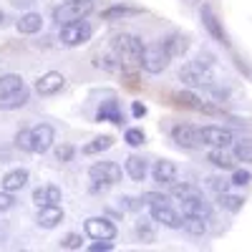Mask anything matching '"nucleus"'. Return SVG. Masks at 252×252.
<instances>
[{
    "instance_id": "18",
    "label": "nucleus",
    "mask_w": 252,
    "mask_h": 252,
    "mask_svg": "<svg viewBox=\"0 0 252 252\" xmlns=\"http://www.w3.org/2000/svg\"><path fill=\"white\" fill-rule=\"evenodd\" d=\"M33 202L38 207H48V204H61V189L58 187H38L33 192Z\"/></svg>"
},
{
    "instance_id": "10",
    "label": "nucleus",
    "mask_w": 252,
    "mask_h": 252,
    "mask_svg": "<svg viewBox=\"0 0 252 252\" xmlns=\"http://www.w3.org/2000/svg\"><path fill=\"white\" fill-rule=\"evenodd\" d=\"M172 139H174L179 146H184V149H197V146L202 144L199 131L194 129V126H189V124L174 126V129H172Z\"/></svg>"
},
{
    "instance_id": "2",
    "label": "nucleus",
    "mask_w": 252,
    "mask_h": 252,
    "mask_svg": "<svg viewBox=\"0 0 252 252\" xmlns=\"http://www.w3.org/2000/svg\"><path fill=\"white\" fill-rule=\"evenodd\" d=\"M89 38H91V26L86 23V20H71V23H63L61 26V43L63 46H83V43H89Z\"/></svg>"
},
{
    "instance_id": "35",
    "label": "nucleus",
    "mask_w": 252,
    "mask_h": 252,
    "mask_svg": "<svg viewBox=\"0 0 252 252\" xmlns=\"http://www.w3.org/2000/svg\"><path fill=\"white\" fill-rule=\"evenodd\" d=\"M136 235H139V240H141V242H146V245L154 242V229H152V224H149V222H141V224L136 227Z\"/></svg>"
},
{
    "instance_id": "36",
    "label": "nucleus",
    "mask_w": 252,
    "mask_h": 252,
    "mask_svg": "<svg viewBox=\"0 0 252 252\" xmlns=\"http://www.w3.org/2000/svg\"><path fill=\"white\" fill-rule=\"evenodd\" d=\"M124 139H126V144H131V146H141L146 136H144L141 129H126V136Z\"/></svg>"
},
{
    "instance_id": "11",
    "label": "nucleus",
    "mask_w": 252,
    "mask_h": 252,
    "mask_svg": "<svg viewBox=\"0 0 252 252\" xmlns=\"http://www.w3.org/2000/svg\"><path fill=\"white\" fill-rule=\"evenodd\" d=\"M182 204V215L184 217H202V220H209V215H212V207H209L202 194L199 197H187L179 202Z\"/></svg>"
},
{
    "instance_id": "26",
    "label": "nucleus",
    "mask_w": 252,
    "mask_h": 252,
    "mask_svg": "<svg viewBox=\"0 0 252 252\" xmlns=\"http://www.w3.org/2000/svg\"><path fill=\"white\" fill-rule=\"evenodd\" d=\"M98 121H111V124H121V114H119V103L116 101H106L98 109Z\"/></svg>"
},
{
    "instance_id": "1",
    "label": "nucleus",
    "mask_w": 252,
    "mask_h": 252,
    "mask_svg": "<svg viewBox=\"0 0 252 252\" xmlns=\"http://www.w3.org/2000/svg\"><path fill=\"white\" fill-rule=\"evenodd\" d=\"M111 53H114V58L119 61V66L134 68V66H141L144 43H141L136 35L121 33V35H116V38L111 40Z\"/></svg>"
},
{
    "instance_id": "3",
    "label": "nucleus",
    "mask_w": 252,
    "mask_h": 252,
    "mask_svg": "<svg viewBox=\"0 0 252 252\" xmlns=\"http://www.w3.org/2000/svg\"><path fill=\"white\" fill-rule=\"evenodd\" d=\"M91 10H94V3H91V0H66L63 5H58V8L53 10V18L63 26V23H71V20L86 18Z\"/></svg>"
},
{
    "instance_id": "12",
    "label": "nucleus",
    "mask_w": 252,
    "mask_h": 252,
    "mask_svg": "<svg viewBox=\"0 0 252 252\" xmlns=\"http://www.w3.org/2000/svg\"><path fill=\"white\" fill-rule=\"evenodd\" d=\"M152 220L164 224V227H169V229H182L184 217H179L169 204H159V207H152Z\"/></svg>"
},
{
    "instance_id": "44",
    "label": "nucleus",
    "mask_w": 252,
    "mask_h": 252,
    "mask_svg": "<svg viewBox=\"0 0 252 252\" xmlns=\"http://www.w3.org/2000/svg\"><path fill=\"white\" fill-rule=\"evenodd\" d=\"M3 20H5V15H3V13H0V23H3Z\"/></svg>"
},
{
    "instance_id": "39",
    "label": "nucleus",
    "mask_w": 252,
    "mask_h": 252,
    "mask_svg": "<svg viewBox=\"0 0 252 252\" xmlns=\"http://www.w3.org/2000/svg\"><path fill=\"white\" fill-rule=\"evenodd\" d=\"M250 179H252V174H250L247 169H237V172H235V177L229 179V182H232L235 187H245V184H250Z\"/></svg>"
},
{
    "instance_id": "31",
    "label": "nucleus",
    "mask_w": 252,
    "mask_h": 252,
    "mask_svg": "<svg viewBox=\"0 0 252 252\" xmlns=\"http://www.w3.org/2000/svg\"><path fill=\"white\" fill-rule=\"evenodd\" d=\"M172 194L177 197V199H187V197H199L202 192L197 187H192V184H177L174 189H172Z\"/></svg>"
},
{
    "instance_id": "38",
    "label": "nucleus",
    "mask_w": 252,
    "mask_h": 252,
    "mask_svg": "<svg viewBox=\"0 0 252 252\" xmlns=\"http://www.w3.org/2000/svg\"><path fill=\"white\" fill-rule=\"evenodd\" d=\"M56 159L58 161H71L73 159V146L71 144H61L56 149Z\"/></svg>"
},
{
    "instance_id": "6",
    "label": "nucleus",
    "mask_w": 252,
    "mask_h": 252,
    "mask_svg": "<svg viewBox=\"0 0 252 252\" xmlns=\"http://www.w3.org/2000/svg\"><path fill=\"white\" fill-rule=\"evenodd\" d=\"M89 177L94 182H101V184H116L121 179V166L116 161H96L91 169H89Z\"/></svg>"
},
{
    "instance_id": "22",
    "label": "nucleus",
    "mask_w": 252,
    "mask_h": 252,
    "mask_svg": "<svg viewBox=\"0 0 252 252\" xmlns=\"http://www.w3.org/2000/svg\"><path fill=\"white\" fill-rule=\"evenodd\" d=\"M40 26H43V18H40L38 13H26L23 18L18 20V33H26V35H33L40 31Z\"/></svg>"
},
{
    "instance_id": "40",
    "label": "nucleus",
    "mask_w": 252,
    "mask_h": 252,
    "mask_svg": "<svg viewBox=\"0 0 252 252\" xmlns=\"http://www.w3.org/2000/svg\"><path fill=\"white\" fill-rule=\"evenodd\" d=\"M61 247L63 250H78L81 247V235H66L61 240Z\"/></svg>"
},
{
    "instance_id": "17",
    "label": "nucleus",
    "mask_w": 252,
    "mask_h": 252,
    "mask_svg": "<svg viewBox=\"0 0 252 252\" xmlns=\"http://www.w3.org/2000/svg\"><path fill=\"white\" fill-rule=\"evenodd\" d=\"M28 184V172L26 169H13V172H8L5 177H3V182H0V187L5 189V192H20Z\"/></svg>"
},
{
    "instance_id": "29",
    "label": "nucleus",
    "mask_w": 252,
    "mask_h": 252,
    "mask_svg": "<svg viewBox=\"0 0 252 252\" xmlns=\"http://www.w3.org/2000/svg\"><path fill=\"white\" fill-rule=\"evenodd\" d=\"M111 146H114V139H111V136H98V139H94L91 144L83 146V154H98V152L111 149Z\"/></svg>"
},
{
    "instance_id": "15",
    "label": "nucleus",
    "mask_w": 252,
    "mask_h": 252,
    "mask_svg": "<svg viewBox=\"0 0 252 252\" xmlns=\"http://www.w3.org/2000/svg\"><path fill=\"white\" fill-rule=\"evenodd\" d=\"M154 182L157 184H174L177 182V164L169 159H159L154 164Z\"/></svg>"
},
{
    "instance_id": "9",
    "label": "nucleus",
    "mask_w": 252,
    "mask_h": 252,
    "mask_svg": "<svg viewBox=\"0 0 252 252\" xmlns=\"http://www.w3.org/2000/svg\"><path fill=\"white\" fill-rule=\"evenodd\" d=\"M199 139L207 146H229V144L235 141L232 139V131L222 129V126H204V129L199 131Z\"/></svg>"
},
{
    "instance_id": "13",
    "label": "nucleus",
    "mask_w": 252,
    "mask_h": 252,
    "mask_svg": "<svg viewBox=\"0 0 252 252\" xmlns=\"http://www.w3.org/2000/svg\"><path fill=\"white\" fill-rule=\"evenodd\" d=\"M202 23H204V28L209 31V35H212L215 40H220V43H229L227 40V33H224V28H222V23H220V18L215 15V10L212 8H202Z\"/></svg>"
},
{
    "instance_id": "16",
    "label": "nucleus",
    "mask_w": 252,
    "mask_h": 252,
    "mask_svg": "<svg viewBox=\"0 0 252 252\" xmlns=\"http://www.w3.org/2000/svg\"><path fill=\"white\" fill-rule=\"evenodd\" d=\"M40 212H38V224L40 227H46V229H51V227H56L58 222H63V209H61V204H48V207H38Z\"/></svg>"
},
{
    "instance_id": "34",
    "label": "nucleus",
    "mask_w": 252,
    "mask_h": 252,
    "mask_svg": "<svg viewBox=\"0 0 252 252\" xmlns=\"http://www.w3.org/2000/svg\"><path fill=\"white\" fill-rule=\"evenodd\" d=\"M15 146H18V149H23V152H33V144H31V129L18 131V136H15Z\"/></svg>"
},
{
    "instance_id": "7",
    "label": "nucleus",
    "mask_w": 252,
    "mask_h": 252,
    "mask_svg": "<svg viewBox=\"0 0 252 252\" xmlns=\"http://www.w3.org/2000/svg\"><path fill=\"white\" fill-rule=\"evenodd\" d=\"M83 229H86V235H89L91 240H114V237H116L114 222L103 220V217H89L86 224H83Z\"/></svg>"
},
{
    "instance_id": "30",
    "label": "nucleus",
    "mask_w": 252,
    "mask_h": 252,
    "mask_svg": "<svg viewBox=\"0 0 252 252\" xmlns=\"http://www.w3.org/2000/svg\"><path fill=\"white\" fill-rule=\"evenodd\" d=\"M220 197V207L222 209H227V212H240L242 209V197H235V194H227V192H222V194H217Z\"/></svg>"
},
{
    "instance_id": "5",
    "label": "nucleus",
    "mask_w": 252,
    "mask_h": 252,
    "mask_svg": "<svg viewBox=\"0 0 252 252\" xmlns=\"http://www.w3.org/2000/svg\"><path fill=\"white\" fill-rule=\"evenodd\" d=\"M179 78L187 86H209V83H212V71H209V66H204L202 61H192L179 71Z\"/></svg>"
},
{
    "instance_id": "8",
    "label": "nucleus",
    "mask_w": 252,
    "mask_h": 252,
    "mask_svg": "<svg viewBox=\"0 0 252 252\" xmlns=\"http://www.w3.org/2000/svg\"><path fill=\"white\" fill-rule=\"evenodd\" d=\"M53 126L48 124H38L31 129V144H33V152L35 154H43L51 149V144H53Z\"/></svg>"
},
{
    "instance_id": "42",
    "label": "nucleus",
    "mask_w": 252,
    "mask_h": 252,
    "mask_svg": "<svg viewBox=\"0 0 252 252\" xmlns=\"http://www.w3.org/2000/svg\"><path fill=\"white\" fill-rule=\"evenodd\" d=\"M131 111H134V116H144L146 114V106H144V103H134Z\"/></svg>"
},
{
    "instance_id": "37",
    "label": "nucleus",
    "mask_w": 252,
    "mask_h": 252,
    "mask_svg": "<svg viewBox=\"0 0 252 252\" xmlns=\"http://www.w3.org/2000/svg\"><path fill=\"white\" fill-rule=\"evenodd\" d=\"M177 101H179V103H184V106H189V109H199V106H202V101H199L194 94H179V96H177Z\"/></svg>"
},
{
    "instance_id": "14",
    "label": "nucleus",
    "mask_w": 252,
    "mask_h": 252,
    "mask_svg": "<svg viewBox=\"0 0 252 252\" xmlns=\"http://www.w3.org/2000/svg\"><path fill=\"white\" fill-rule=\"evenodd\" d=\"M63 83H66V78H63L61 73L48 71L46 76H40V78H38V83H35V91H38L40 96H53V94H58V91L63 89Z\"/></svg>"
},
{
    "instance_id": "41",
    "label": "nucleus",
    "mask_w": 252,
    "mask_h": 252,
    "mask_svg": "<svg viewBox=\"0 0 252 252\" xmlns=\"http://www.w3.org/2000/svg\"><path fill=\"white\" fill-rule=\"evenodd\" d=\"M13 197H10V192H5V189H3V192H0V212H5V209H10L13 207Z\"/></svg>"
},
{
    "instance_id": "4",
    "label": "nucleus",
    "mask_w": 252,
    "mask_h": 252,
    "mask_svg": "<svg viewBox=\"0 0 252 252\" xmlns=\"http://www.w3.org/2000/svg\"><path fill=\"white\" fill-rule=\"evenodd\" d=\"M169 53H166L164 43H154V46H144V56H141V66L146 73H161L169 66Z\"/></svg>"
},
{
    "instance_id": "19",
    "label": "nucleus",
    "mask_w": 252,
    "mask_h": 252,
    "mask_svg": "<svg viewBox=\"0 0 252 252\" xmlns=\"http://www.w3.org/2000/svg\"><path fill=\"white\" fill-rule=\"evenodd\" d=\"M28 89L23 86V89H18V91H13V94H8V96H3L0 98V109H5V111H10V109H20V106H26L28 103Z\"/></svg>"
},
{
    "instance_id": "32",
    "label": "nucleus",
    "mask_w": 252,
    "mask_h": 252,
    "mask_svg": "<svg viewBox=\"0 0 252 252\" xmlns=\"http://www.w3.org/2000/svg\"><path fill=\"white\" fill-rule=\"evenodd\" d=\"M141 202L149 207H159V204H169V197L159 194V192H146V194H141Z\"/></svg>"
},
{
    "instance_id": "24",
    "label": "nucleus",
    "mask_w": 252,
    "mask_h": 252,
    "mask_svg": "<svg viewBox=\"0 0 252 252\" xmlns=\"http://www.w3.org/2000/svg\"><path fill=\"white\" fill-rule=\"evenodd\" d=\"M18 89H23V78H20L18 73H5V76H0V98L18 91Z\"/></svg>"
},
{
    "instance_id": "23",
    "label": "nucleus",
    "mask_w": 252,
    "mask_h": 252,
    "mask_svg": "<svg viewBox=\"0 0 252 252\" xmlns=\"http://www.w3.org/2000/svg\"><path fill=\"white\" fill-rule=\"evenodd\" d=\"M126 174H129L134 182H144L146 177V161L136 154H131L129 159H126Z\"/></svg>"
},
{
    "instance_id": "28",
    "label": "nucleus",
    "mask_w": 252,
    "mask_h": 252,
    "mask_svg": "<svg viewBox=\"0 0 252 252\" xmlns=\"http://www.w3.org/2000/svg\"><path fill=\"white\" fill-rule=\"evenodd\" d=\"M235 159L252 164V139H240V141H235Z\"/></svg>"
},
{
    "instance_id": "25",
    "label": "nucleus",
    "mask_w": 252,
    "mask_h": 252,
    "mask_svg": "<svg viewBox=\"0 0 252 252\" xmlns=\"http://www.w3.org/2000/svg\"><path fill=\"white\" fill-rule=\"evenodd\" d=\"M182 229L187 235H192V237H202L207 232V224L202 217H184L182 220Z\"/></svg>"
},
{
    "instance_id": "20",
    "label": "nucleus",
    "mask_w": 252,
    "mask_h": 252,
    "mask_svg": "<svg viewBox=\"0 0 252 252\" xmlns=\"http://www.w3.org/2000/svg\"><path fill=\"white\" fill-rule=\"evenodd\" d=\"M207 159L212 161L217 169H235V157H229L227 152H224V146H212V152L207 154Z\"/></svg>"
},
{
    "instance_id": "33",
    "label": "nucleus",
    "mask_w": 252,
    "mask_h": 252,
    "mask_svg": "<svg viewBox=\"0 0 252 252\" xmlns=\"http://www.w3.org/2000/svg\"><path fill=\"white\" fill-rule=\"evenodd\" d=\"M207 184H209V189H212V192L222 194V192H227V189H229V184H232V182L224 179V177H209Z\"/></svg>"
},
{
    "instance_id": "27",
    "label": "nucleus",
    "mask_w": 252,
    "mask_h": 252,
    "mask_svg": "<svg viewBox=\"0 0 252 252\" xmlns=\"http://www.w3.org/2000/svg\"><path fill=\"white\" fill-rule=\"evenodd\" d=\"M129 15H139V8L114 5V8H109V10H103V20H119V18H129Z\"/></svg>"
},
{
    "instance_id": "43",
    "label": "nucleus",
    "mask_w": 252,
    "mask_h": 252,
    "mask_svg": "<svg viewBox=\"0 0 252 252\" xmlns=\"http://www.w3.org/2000/svg\"><path fill=\"white\" fill-rule=\"evenodd\" d=\"M33 0H13V5H31Z\"/></svg>"
},
{
    "instance_id": "21",
    "label": "nucleus",
    "mask_w": 252,
    "mask_h": 252,
    "mask_svg": "<svg viewBox=\"0 0 252 252\" xmlns=\"http://www.w3.org/2000/svg\"><path fill=\"white\" fill-rule=\"evenodd\" d=\"M164 48H166V53H169L172 58H174V56H182V53H187V48H189V38L182 35V33H174V35H169V38L164 40Z\"/></svg>"
}]
</instances>
